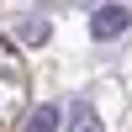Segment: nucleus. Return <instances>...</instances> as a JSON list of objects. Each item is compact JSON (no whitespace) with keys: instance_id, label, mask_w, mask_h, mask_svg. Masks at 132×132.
Segmentation results:
<instances>
[{"instance_id":"20e7f679","label":"nucleus","mask_w":132,"mask_h":132,"mask_svg":"<svg viewBox=\"0 0 132 132\" xmlns=\"http://www.w3.org/2000/svg\"><path fill=\"white\" fill-rule=\"evenodd\" d=\"M21 37H27V42H42V37H48V27H42V21H32V27H21Z\"/></svg>"},{"instance_id":"f03ea898","label":"nucleus","mask_w":132,"mask_h":132,"mask_svg":"<svg viewBox=\"0 0 132 132\" xmlns=\"http://www.w3.org/2000/svg\"><path fill=\"white\" fill-rule=\"evenodd\" d=\"M21 132H58V106H37V111L27 116Z\"/></svg>"},{"instance_id":"7ed1b4c3","label":"nucleus","mask_w":132,"mask_h":132,"mask_svg":"<svg viewBox=\"0 0 132 132\" xmlns=\"http://www.w3.org/2000/svg\"><path fill=\"white\" fill-rule=\"evenodd\" d=\"M69 132H106V127H101V116H95L90 106H74V116H69Z\"/></svg>"},{"instance_id":"f257e3e1","label":"nucleus","mask_w":132,"mask_h":132,"mask_svg":"<svg viewBox=\"0 0 132 132\" xmlns=\"http://www.w3.org/2000/svg\"><path fill=\"white\" fill-rule=\"evenodd\" d=\"M127 27H132V11H127V5H95V11H90V32H95L101 42L122 37Z\"/></svg>"}]
</instances>
